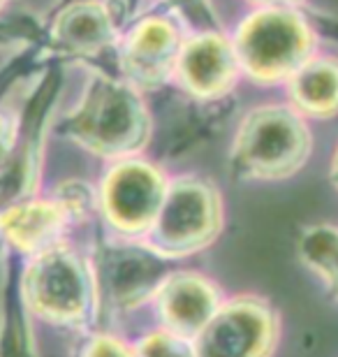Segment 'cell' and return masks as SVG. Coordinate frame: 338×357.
<instances>
[{
	"instance_id": "obj_4",
	"label": "cell",
	"mask_w": 338,
	"mask_h": 357,
	"mask_svg": "<svg viewBox=\"0 0 338 357\" xmlns=\"http://www.w3.org/2000/svg\"><path fill=\"white\" fill-rule=\"evenodd\" d=\"M185 33L183 21L167 10L132 17L116 45L121 77L139 93L162 89L174 79Z\"/></svg>"
},
{
	"instance_id": "obj_19",
	"label": "cell",
	"mask_w": 338,
	"mask_h": 357,
	"mask_svg": "<svg viewBox=\"0 0 338 357\" xmlns=\"http://www.w3.org/2000/svg\"><path fill=\"white\" fill-rule=\"evenodd\" d=\"M93 202V192L86 188L84 183L79 181H70L61 188V209L66 213H82L89 209V204Z\"/></svg>"
},
{
	"instance_id": "obj_3",
	"label": "cell",
	"mask_w": 338,
	"mask_h": 357,
	"mask_svg": "<svg viewBox=\"0 0 338 357\" xmlns=\"http://www.w3.org/2000/svg\"><path fill=\"white\" fill-rule=\"evenodd\" d=\"M313 151L308 121L287 102H262L243 114L232 142V167L246 178H287Z\"/></svg>"
},
{
	"instance_id": "obj_14",
	"label": "cell",
	"mask_w": 338,
	"mask_h": 357,
	"mask_svg": "<svg viewBox=\"0 0 338 357\" xmlns=\"http://www.w3.org/2000/svg\"><path fill=\"white\" fill-rule=\"evenodd\" d=\"M47 119L45 114H33L21 128L17 144L0 162V213L10 206L21 204L31 192L40 169V155L45 146Z\"/></svg>"
},
{
	"instance_id": "obj_12",
	"label": "cell",
	"mask_w": 338,
	"mask_h": 357,
	"mask_svg": "<svg viewBox=\"0 0 338 357\" xmlns=\"http://www.w3.org/2000/svg\"><path fill=\"white\" fill-rule=\"evenodd\" d=\"M285 100L306 121L338 116V54L320 49L285 84Z\"/></svg>"
},
{
	"instance_id": "obj_9",
	"label": "cell",
	"mask_w": 338,
	"mask_h": 357,
	"mask_svg": "<svg viewBox=\"0 0 338 357\" xmlns=\"http://www.w3.org/2000/svg\"><path fill=\"white\" fill-rule=\"evenodd\" d=\"M276 337V320L269 306L239 299L220 306L197 334V357H264Z\"/></svg>"
},
{
	"instance_id": "obj_7",
	"label": "cell",
	"mask_w": 338,
	"mask_h": 357,
	"mask_svg": "<svg viewBox=\"0 0 338 357\" xmlns=\"http://www.w3.org/2000/svg\"><path fill=\"white\" fill-rule=\"evenodd\" d=\"M241 77L239 59L227 31L202 28V31L185 33L174 82L188 96L202 102L222 100L234 91Z\"/></svg>"
},
{
	"instance_id": "obj_22",
	"label": "cell",
	"mask_w": 338,
	"mask_h": 357,
	"mask_svg": "<svg viewBox=\"0 0 338 357\" xmlns=\"http://www.w3.org/2000/svg\"><path fill=\"white\" fill-rule=\"evenodd\" d=\"M329 178H332V183L336 185V190H338V144L334 149L332 162H329Z\"/></svg>"
},
{
	"instance_id": "obj_1",
	"label": "cell",
	"mask_w": 338,
	"mask_h": 357,
	"mask_svg": "<svg viewBox=\"0 0 338 357\" xmlns=\"http://www.w3.org/2000/svg\"><path fill=\"white\" fill-rule=\"evenodd\" d=\"M229 38L241 75L260 86H285L322 49L320 24L306 7H248Z\"/></svg>"
},
{
	"instance_id": "obj_16",
	"label": "cell",
	"mask_w": 338,
	"mask_h": 357,
	"mask_svg": "<svg viewBox=\"0 0 338 357\" xmlns=\"http://www.w3.org/2000/svg\"><path fill=\"white\" fill-rule=\"evenodd\" d=\"M299 253L315 274L322 276L327 288L338 297V227L318 225L301 234Z\"/></svg>"
},
{
	"instance_id": "obj_21",
	"label": "cell",
	"mask_w": 338,
	"mask_h": 357,
	"mask_svg": "<svg viewBox=\"0 0 338 357\" xmlns=\"http://www.w3.org/2000/svg\"><path fill=\"white\" fill-rule=\"evenodd\" d=\"M248 7H306L308 0H246Z\"/></svg>"
},
{
	"instance_id": "obj_2",
	"label": "cell",
	"mask_w": 338,
	"mask_h": 357,
	"mask_svg": "<svg viewBox=\"0 0 338 357\" xmlns=\"http://www.w3.org/2000/svg\"><path fill=\"white\" fill-rule=\"evenodd\" d=\"M151 112L144 93L123 77L93 73L77 107L68 114L63 132L86 151L109 160L135 158L148 144Z\"/></svg>"
},
{
	"instance_id": "obj_8",
	"label": "cell",
	"mask_w": 338,
	"mask_h": 357,
	"mask_svg": "<svg viewBox=\"0 0 338 357\" xmlns=\"http://www.w3.org/2000/svg\"><path fill=\"white\" fill-rule=\"evenodd\" d=\"M26 295L33 309L59 323H72L86 313L93 285L84 262L63 248L40 253L28 271Z\"/></svg>"
},
{
	"instance_id": "obj_20",
	"label": "cell",
	"mask_w": 338,
	"mask_h": 357,
	"mask_svg": "<svg viewBox=\"0 0 338 357\" xmlns=\"http://www.w3.org/2000/svg\"><path fill=\"white\" fill-rule=\"evenodd\" d=\"M89 357H130L123 348L118 344H114V341H95V346L89 351Z\"/></svg>"
},
{
	"instance_id": "obj_5",
	"label": "cell",
	"mask_w": 338,
	"mask_h": 357,
	"mask_svg": "<svg viewBox=\"0 0 338 357\" xmlns=\"http://www.w3.org/2000/svg\"><path fill=\"white\" fill-rule=\"evenodd\" d=\"M220 223L215 192L204 181L181 178L167 185V195L153 220L155 251L162 255L190 253L213 237Z\"/></svg>"
},
{
	"instance_id": "obj_6",
	"label": "cell",
	"mask_w": 338,
	"mask_h": 357,
	"mask_svg": "<svg viewBox=\"0 0 338 357\" xmlns=\"http://www.w3.org/2000/svg\"><path fill=\"white\" fill-rule=\"evenodd\" d=\"M128 21L116 0H66L49 21L47 38L56 54L91 61L116 49Z\"/></svg>"
},
{
	"instance_id": "obj_18",
	"label": "cell",
	"mask_w": 338,
	"mask_h": 357,
	"mask_svg": "<svg viewBox=\"0 0 338 357\" xmlns=\"http://www.w3.org/2000/svg\"><path fill=\"white\" fill-rule=\"evenodd\" d=\"M139 357H197L195 351L174 332L153 334L139 346Z\"/></svg>"
},
{
	"instance_id": "obj_23",
	"label": "cell",
	"mask_w": 338,
	"mask_h": 357,
	"mask_svg": "<svg viewBox=\"0 0 338 357\" xmlns=\"http://www.w3.org/2000/svg\"><path fill=\"white\" fill-rule=\"evenodd\" d=\"M10 3V0H0V14H3V10H5V5Z\"/></svg>"
},
{
	"instance_id": "obj_10",
	"label": "cell",
	"mask_w": 338,
	"mask_h": 357,
	"mask_svg": "<svg viewBox=\"0 0 338 357\" xmlns=\"http://www.w3.org/2000/svg\"><path fill=\"white\" fill-rule=\"evenodd\" d=\"M167 195V183L151 162L139 158L116 160L102 185V202L112 223L125 232L153 225Z\"/></svg>"
},
{
	"instance_id": "obj_17",
	"label": "cell",
	"mask_w": 338,
	"mask_h": 357,
	"mask_svg": "<svg viewBox=\"0 0 338 357\" xmlns=\"http://www.w3.org/2000/svg\"><path fill=\"white\" fill-rule=\"evenodd\" d=\"M162 10L171 12L183 21L188 31H202V28H222L218 12L211 0H155Z\"/></svg>"
},
{
	"instance_id": "obj_13",
	"label": "cell",
	"mask_w": 338,
	"mask_h": 357,
	"mask_svg": "<svg viewBox=\"0 0 338 357\" xmlns=\"http://www.w3.org/2000/svg\"><path fill=\"white\" fill-rule=\"evenodd\" d=\"M160 311L164 323L178 337H190L204 330L215 306V292L206 281L192 274L169 276L160 288Z\"/></svg>"
},
{
	"instance_id": "obj_11",
	"label": "cell",
	"mask_w": 338,
	"mask_h": 357,
	"mask_svg": "<svg viewBox=\"0 0 338 357\" xmlns=\"http://www.w3.org/2000/svg\"><path fill=\"white\" fill-rule=\"evenodd\" d=\"M107 295L121 306H132L148 297L155 288L167 281L164 255L158 251H144L132 246H109L100 258Z\"/></svg>"
},
{
	"instance_id": "obj_15",
	"label": "cell",
	"mask_w": 338,
	"mask_h": 357,
	"mask_svg": "<svg viewBox=\"0 0 338 357\" xmlns=\"http://www.w3.org/2000/svg\"><path fill=\"white\" fill-rule=\"evenodd\" d=\"M68 213L54 202H21L0 213V230L26 253H47L54 248Z\"/></svg>"
}]
</instances>
